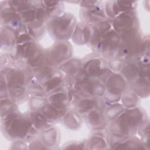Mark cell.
Listing matches in <instances>:
<instances>
[{"mask_svg": "<svg viewBox=\"0 0 150 150\" xmlns=\"http://www.w3.org/2000/svg\"><path fill=\"white\" fill-rule=\"evenodd\" d=\"M6 132L11 137H24L26 132L27 124L21 119H11L5 125Z\"/></svg>", "mask_w": 150, "mask_h": 150, "instance_id": "obj_1", "label": "cell"}, {"mask_svg": "<svg viewBox=\"0 0 150 150\" xmlns=\"http://www.w3.org/2000/svg\"><path fill=\"white\" fill-rule=\"evenodd\" d=\"M117 22L115 23V25L117 26V28L121 29V28H127L133 22V17L128 14L121 15L118 18Z\"/></svg>", "mask_w": 150, "mask_h": 150, "instance_id": "obj_2", "label": "cell"}]
</instances>
